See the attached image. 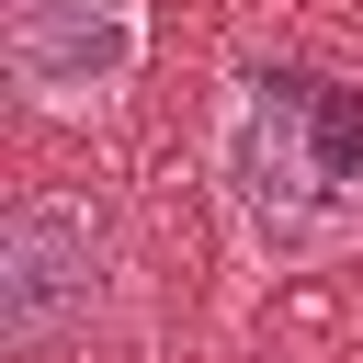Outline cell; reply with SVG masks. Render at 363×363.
Returning <instances> with one entry per match:
<instances>
[{"instance_id": "cell-1", "label": "cell", "mask_w": 363, "mask_h": 363, "mask_svg": "<svg viewBox=\"0 0 363 363\" xmlns=\"http://www.w3.org/2000/svg\"><path fill=\"white\" fill-rule=\"evenodd\" d=\"M216 204L261 272L363 250V91L329 68H238L204 125Z\"/></svg>"}, {"instance_id": "cell-2", "label": "cell", "mask_w": 363, "mask_h": 363, "mask_svg": "<svg viewBox=\"0 0 363 363\" xmlns=\"http://www.w3.org/2000/svg\"><path fill=\"white\" fill-rule=\"evenodd\" d=\"M113 295H125L113 216L68 182H34L0 216V340H11V363H57V352L102 340Z\"/></svg>"}, {"instance_id": "cell-3", "label": "cell", "mask_w": 363, "mask_h": 363, "mask_svg": "<svg viewBox=\"0 0 363 363\" xmlns=\"http://www.w3.org/2000/svg\"><path fill=\"white\" fill-rule=\"evenodd\" d=\"M0 57L34 113H113L147 68V0H0Z\"/></svg>"}]
</instances>
